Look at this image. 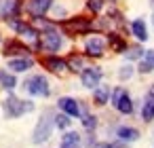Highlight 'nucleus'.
I'll return each instance as SVG.
<instances>
[{"label":"nucleus","mask_w":154,"mask_h":148,"mask_svg":"<svg viewBox=\"0 0 154 148\" xmlns=\"http://www.w3.org/2000/svg\"><path fill=\"white\" fill-rule=\"evenodd\" d=\"M2 110H5V114H7L9 118H17V116H21V114L32 112V110H34V104H32V102H23V99H19V97H15V95H9V97L2 102Z\"/></svg>","instance_id":"f257e3e1"},{"label":"nucleus","mask_w":154,"mask_h":148,"mask_svg":"<svg viewBox=\"0 0 154 148\" xmlns=\"http://www.w3.org/2000/svg\"><path fill=\"white\" fill-rule=\"evenodd\" d=\"M53 114H51V110H45L42 112V116H40V121L36 123V129H34V144H45L49 137H51V131H53Z\"/></svg>","instance_id":"f03ea898"},{"label":"nucleus","mask_w":154,"mask_h":148,"mask_svg":"<svg viewBox=\"0 0 154 148\" xmlns=\"http://www.w3.org/2000/svg\"><path fill=\"white\" fill-rule=\"evenodd\" d=\"M23 89L30 93V95H36V97H47L51 93L49 89V80L42 76V74H34L30 76L26 83H23Z\"/></svg>","instance_id":"7ed1b4c3"},{"label":"nucleus","mask_w":154,"mask_h":148,"mask_svg":"<svg viewBox=\"0 0 154 148\" xmlns=\"http://www.w3.org/2000/svg\"><path fill=\"white\" fill-rule=\"evenodd\" d=\"M38 40H40V47H42L45 51H49V53H57V51L61 49V45H63L59 32H55L53 28L45 30V32L38 36Z\"/></svg>","instance_id":"20e7f679"},{"label":"nucleus","mask_w":154,"mask_h":148,"mask_svg":"<svg viewBox=\"0 0 154 148\" xmlns=\"http://www.w3.org/2000/svg\"><path fill=\"white\" fill-rule=\"evenodd\" d=\"M112 104H114V108H116L118 112H122V114H131V112H133V102H131L129 93H127L122 87H118V89L112 93Z\"/></svg>","instance_id":"39448f33"},{"label":"nucleus","mask_w":154,"mask_h":148,"mask_svg":"<svg viewBox=\"0 0 154 148\" xmlns=\"http://www.w3.org/2000/svg\"><path fill=\"white\" fill-rule=\"evenodd\" d=\"M61 26H63V30H66V32H68L70 36H78V34H85V32H89V30L93 28V24H91L89 19H85V17H76V19L63 21Z\"/></svg>","instance_id":"423d86ee"},{"label":"nucleus","mask_w":154,"mask_h":148,"mask_svg":"<svg viewBox=\"0 0 154 148\" xmlns=\"http://www.w3.org/2000/svg\"><path fill=\"white\" fill-rule=\"evenodd\" d=\"M80 80H82V87L97 89L99 87V80H101V70L99 68H85L80 72Z\"/></svg>","instance_id":"0eeeda50"},{"label":"nucleus","mask_w":154,"mask_h":148,"mask_svg":"<svg viewBox=\"0 0 154 148\" xmlns=\"http://www.w3.org/2000/svg\"><path fill=\"white\" fill-rule=\"evenodd\" d=\"M19 2L17 0H0V19H15L19 13Z\"/></svg>","instance_id":"6e6552de"},{"label":"nucleus","mask_w":154,"mask_h":148,"mask_svg":"<svg viewBox=\"0 0 154 148\" xmlns=\"http://www.w3.org/2000/svg\"><path fill=\"white\" fill-rule=\"evenodd\" d=\"M103 49H106V43H103V38H99V36H91V38L85 43V51H87V55H91V57H101V55H103Z\"/></svg>","instance_id":"1a4fd4ad"},{"label":"nucleus","mask_w":154,"mask_h":148,"mask_svg":"<svg viewBox=\"0 0 154 148\" xmlns=\"http://www.w3.org/2000/svg\"><path fill=\"white\" fill-rule=\"evenodd\" d=\"M57 106H59V108L63 110V114H68V116H78V114H80V104H78L74 97H59Z\"/></svg>","instance_id":"9d476101"},{"label":"nucleus","mask_w":154,"mask_h":148,"mask_svg":"<svg viewBox=\"0 0 154 148\" xmlns=\"http://www.w3.org/2000/svg\"><path fill=\"white\" fill-rule=\"evenodd\" d=\"M51 7H53V0H30L28 2V11L34 17H42Z\"/></svg>","instance_id":"9b49d317"},{"label":"nucleus","mask_w":154,"mask_h":148,"mask_svg":"<svg viewBox=\"0 0 154 148\" xmlns=\"http://www.w3.org/2000/svg\"><path fill=\"white\" fill-rule=\"evenodd\" d=\"M28 47L26 45H21L19 40H9L7 45H5V55L9 57V55H23V57H28Z\"/></svg>","instance_id":"f8f14e48"},{"label":"nucleus","mask_w":154,"mask_h":148,"mask_svg":"<svg viewBox=\"0 0 154 148\" xmlns=\"http://www.w3.org/2000/svg\"><path fill=\"white\" fill-rule=\"evenodd\" d=\"M42 64H45V68H47V70H51V72H63V70H68V64H66L63 59L55 57V55L45 57V59H42Z\"/></svg>","instance_id":"ddd939ff"},{"label":"nucleus","mask_w":154,"mask_h":148,"mask_svg":"<svg viewBox=\"0 0 154 148\" xmlns=\"http://www.w3.org/2000/svg\"><path fill=\"white\" fill-rule=\"evenodd\" d=\"M32 66H34L32 57H19V59H11L9 61V70H13V72H26Z\"/></svg>","instance_id":"4468645a"},{"label":"nucleus","mask_w":154,"mask_h":148,"mask_svg":"<svg viewBox=\"0 0 154 148\" xmlns=\"http://www.w3.org/2000/svg\"><path fill=\"white\" fill-rule=\"evenodd\" d=\"M116 135H118V140L125 142V144L139 140V131L133 129V127H118V129H116Z\"/></svg>","instance_id":"2eb2a0df"},{"label":"nucleus","mask_w":154,"mask_h":148,"mask_svg":"<svg viewBox=\"0 0 154 148\" xmlns=\"http://www.w3.org/2000/svg\"><path fill=\"white\" fill-rule=\"evenodd\" d=\"M131 30H133V36H135L137 40H141V43L148 40V30H146V24H143L141 19H135V21L131 24Z\"/></svg>","instance_id":"dca6fc26"},{"label":"nucleus","mask_w":154,"mask_h":148,"mask_svg":"<svg viewBox=\"0 0 154 148\" xmlns=\"http://www.w3.org/2000/svg\"><path fill=\"white\" fill-rule=\"evenodd\" d=\"M93 99H95V104H97V106L108 104V99H110V87H108V85L97 87V89H95V93H93Z\"/></svg>","instance_id":"f3484780"},{"label":"nucleus","mask_w":154,"mask_h":148,"mask_svg":"<svg viewBox=\"0 0 154 148\" xmlns=\"http://www.w3.org/2000/svg\"><path fill=\"white\" fill-rule=\"evenodd\" d=\"M152 70H154V51H146L143 53V59L139 64V72L141 74H148Z\"/></svg>","instance_id":"a211bd4d"},{"label":"nucleus","mask_w":154,"mask_h":148,"mask_svg":"<svg viewBox=\"0 0 154 148\" xmlns=\"http://www.w3.org/2000/svg\"><path fill=\"white\" fill-rule=\"evenodd\" d=\"M80 146V135L76 131H70L61 137V148H78Z\"/></svg>","instance_id":"6ab92c4d"},{"label":"nucleus","mask_w":154,"mask_h":148,"mask_svg":"<svg viewBox=\"0 0 154 148\" xmlns=\"http://www.w3.org/2000/svg\"><path fill=\"white\" fill-rule=\"evenodd\" d=\"M141 118L143 121H154V99L152 97H146L143 106H141Z\"/></svg>","instance_id":"aec40b11"},{"label":"nucleus","mask_w":154,"mask_h":148,"mask_svg":"<svg viewBox=\"0 0 154 148\" xmlns=\"http://www.w3.org/2000/svg\"><path fill=\"white\" fill-rule=\"evenodd\" d=\"M0 85H2L7 91H13V89H15V85H17V80H15V76H13V74H9L7 70H0Z\"/></svg>","instance_id":"412c9836"},{"label":"nucleus","mask_w":154,"mask_h":148,"mask_svg":"<svg viewBox=\"0 0 154 148\" xmlns=\"http://www.w3.org/2000/svg\"><path fill=\"white\" fill-rule=\"evenodd\" d=\"M108 40H110V45H112V49H114V51H125V49H127L125 40H122L118 34H110V38H108Z\"/></svg>","instance_id":"4be33fe9"},{"label":"nucleus","mask_w":154,"mask_h":148,"mask_svg":"<svg viewBox=\"0 0 154 148\" xmlns=\"http://www.w3.org/2000/svg\"><path fill=\"white\" fill-rule=\"evenodd\" d=\"M68 64H70V70H72V72H82V70H85V66H82V57H78V55H72Z\"/></svg>","instance_id":"5701e85b"},{"label":"nucleus","mask_w":154,"mask_h":148,"mask_svg":"<svg viewBox=\"0 0 154 148\" xmlns=\"http://www.w3.org/2000/svg\"><path fill=\"white\" fill-rule=\"evenodd\" d=\"M53 123H55L59 129H68L72 121H70V116H68V114H57V116H53Z\"/></svg>","instance_id":"b1692460"},{"label":"nucleus","mask_w":154,"mask_h":148,"mask_svg":"<svg viewBox=\"0 0 154 148\" xmlns=\"http://www.w3.org/2000/svg\"><path fill=\"white\" fill-rule=\"evenodd\" d=\"M82 125H85V129L93 131V129L97 127V118H95L93 114H85V116H82Z\"/></svg>","instance_id":"393cba45"},{"label":"nucleus","mask_w":154,"mask_h":148,"mask_svg":"<svg viewBox=\"0 0 154 148\" xmlns=\"http://www.w3.org/2000/svg\"><path fill=\"white\" fill-rule=\"evenodd\" d=\"M125 51H127L125 55H127L129 59H139V57L143 55V51H141L139 47H129V49H125Z\"/></svg>","instance_id":"a878e982"},{"label":"nucleus","mask_w":154,"mask_h":148,"mask_svg":"<svg viewBox=\"0 0 154 148\" xmlns=\"http://www.w3.org/2000/svg\"><path fill=\"white\" fill-rule=\"evenodd\" d=\"M131 76H133V68H131V66H122V68L118 70V78H120V80H129Z\"/></svg>","instance_id":"bb28decb"},{"label":"nucleus","mask_w":154,"mask_h":148,"mask_svg":"<svg viewBox=\"0 0 154 148\" xmlns=\"http://www.w3.org/2000/svg\"><path fill=\"white\" fill-rule=\"evenodd\" d=\"M101 148H129V146H127L125 142H120V140H118V142H112V144H103Z\"/></svg>","instance_id":"cd10ccee"},{"label":"nucleus","mask_w":154,"mask_h":148,"mask_svg":"<svg viewBox=\"0 0 154 148\" xmlns=\"http://www.w3.org/2000/svg\"><path fill=\"white\" fill-rule=\"evenodd\" d=\"M89 9L91 11H101V0H89Z\"/></svg>","instance_id":"c85d7f7f"},{"label":"nucleus","mask_w":154,"mask_h":148,"mask_svg":"<svg viewBox=\"0 0 154 148\" xmlns=\"http://www.w3.org/2000/svg\"><path fill=\"white\" fill-rule=\"evenodd\" d=\"M148 97H152V99H154V85L150 87V91H148Z\"/></svg>","instance_id":"c756f323"},{"label":"nucleus","mask_w":154,"mask_h":148,"mask_svg":"<svg viewBox=\"0 0 154 148\" xmlns=\"http://www.w3.org/2000/svg\"><path fill=\"white\" fill-rule=\"evenodd\" d=\"M150 2H152V7H154V0H150Z\"/></svg>","instance_id":"7c9ffc66"},{"label":"nucleus","mask_w":154,"mask_h":148,"mask_svg":"<svg viewBox=\"0 0 154 148\" xmlns=\"http://www.w3.org/2000/svg\"><path fill=\"white\" fill-rule=\"evenodd\" d=\"M152 24H154V17H152Z\"/></svg>","instance_id":"2f4dec72"}]
</instances>
